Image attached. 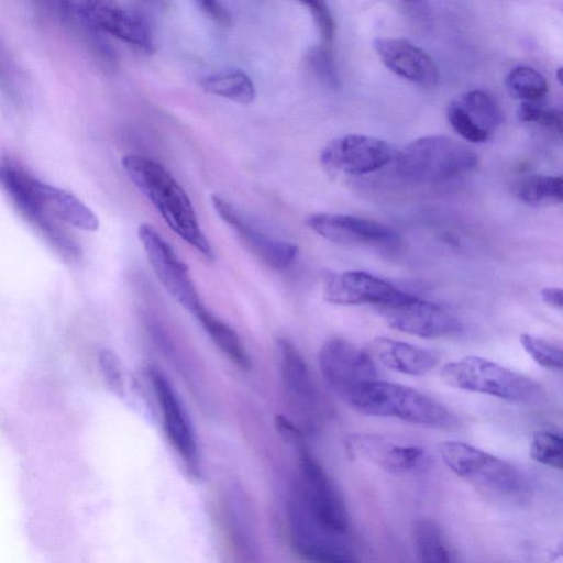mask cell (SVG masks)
Returning <instances> with one entry per match:
<instances>
[{"label":"cell","mask_w":563,"mask_h":563,"mask_svg":"<svg viewBox=\"0 0 563 563\" xmlns=\"http://www.w3.org/2000/svg\"><path fill=\"white\" fill-rule=\"evenodd\" d=\"M122 166L166 224L207 260L213 261V250L200 229L192 203L173 175L159 163L135 154L125 155Z\"/></svg>","instance_id":"1"},{"label":"cell","mask_w":563,"mask_h":563,"mask_svg":"<svg viewBox=\"0 0 563 563\" xmlns=\"http://www.w3.org/2000/svg\"><path fill=\"white\" fill-rule=\"evenodd\" d=\"M354 410L397 418L430 428H450L456 420L442 404L411 387L374 379L356 385L341 397Z\"/></svg>","instance_id":"2"},{"label":"cell","mask_w":563,"mask_h":563,"mask_svg":"<svg viewBox=\"0 0 563 563\" xmlns=\"http://www.w3.org/2000/svg\"><path fill=\"white\" fill-rule=\"evenodd\" d=\"M476 153L446 135H428L407 144L397 155L395 168L404 179L417 183L442 181L473 170Z\"/></svg>","instance_id":"3"},{"label":"cell","mask_w":563,"mask_h":563,"mask_svg":"<svg viewBox=\"0 0 563 563\" xmlns=\"http://www.w3.org/2000/svg\"><path fill=\"white\" fill-rule=\"evenodd\" d=\"M442 379L451 387L518 404H534L541 386L530 377L481 356H466L445 364Z\"/></svg>","instance_id":"4"},{"label":"cell","mask_w":563,"mask_h":563,"mask_svg":"<svg viewBox=\"0 0 563 563\" xmlns=\"http://www.w3.org/2000/svg\"><path fill=\"white\" fill-rule=\"evenodd\" d=\"M42 184L11 159L0 162V185L22 217L68 262L80 256V247L44 203Z\"/></svg>","instance_id":"5"},{"label":"cell","mask_w":563,"mask_h":563,"mask_svg":"<svg viewBox=\"0 0 563 563\" xmlns=\"http://www.w3.org/2000/svg\"><path fill=\"white\" fill-rule=\"evenodd\" d=\"M444 464L476 488L498 497L514 498L526 490L523 475L507 461L460 441L439 445Z\"/></svg>","instance_id":"6"},{"label":"cell","mask_w":563,"mask_h":563,"mask_svg":"<svg viewBox=\"0 0 563 563\" xmlns=\"http://www.w3.org/2000/svg\"><path fill=\"white\" fill-rule=\"evenodd\" d=\"M299 474L294 498L319 526L346 537L349 517L344 503L324 470L305 446L299 448Z\"/></svg>","instance_id":"7"},{"label":"cell","mask_w":563,"mask_h":563,"mask_svg":"<svg viewBox=\"0 0 563 563\" xmlns=\"http://www.w3.org/2000/svg\"><path fill=\"white\" fill-rule=\"evenodd\" d=\"M137 236L163 287L181 307L195 314L205 305L188 266L179 260L169 243L151 224L141 223Z\"/></svg>","instance_id":"8"},{"label":"cell","mask_w":563,"mask_h":563,"mask_svg":"<svg viewBox=\"0 0 563 563\" xmlns=\"http://www.w3.org/2000/svg\"><path fill=\"white\" fill-rule=\"evenodd\" d=\"M210 199L219 218L256 258L278 271L294 264L299 251L294 242L268 234L219 195L212 194Z\"/></svg>","instance_id":"9"},{"label":"cell","mask_w":563,"mask_h":563,"mask_svg":"<svg viewBox=\"0 0 563 563\" xmlns=\"http://www.w3.org/2000/svg\"><path fill=\"white\" fill-rule=\"evenodd\" d=\"M395 156L387 142L368 135L346 134L329 142L320 154L322 167L333 175H363L380 169Z\"/></svg>","instance_id":"10"},{"label":"cell","mask_w":563,"mask_h":563,"mask_svg":"<svg viewBox=\"0 0 563 563\" xmlns=\"http://www.w3.org/2000/svg\"><path fill=\"white\" fill-rule=\"evenodd\" d=\"M376 308L391 328L411 335L441 338L461 330V323L450 312L407 292Z\"/></svg>","instance_id":"11"},{"label":"cell","mask_w":563,"mask_h":563,"mask_svg":"<svg viewBox=\"0 0 563 563\" xmlns=\"http://www.w3.org/2000/svg\"><path fill=\"white\" fill-rule=\"evenodd\" d=\"M306 223L321 238L343 246L390 249L399 243V236L391 228L352 214L314 213Z\"/></svg>","instance_id":"12"},{"label":"cell","mask_w":563,"mask_h":563,"mask_svg":"<svg viewBox=\"0 0 563 563\" xmlns=\"http://www.w3.org/2000/svg\"><path fill=\"white\" fill-rule=\"evenodd\" d=\"M318 361L325 383L340 397L356 385L378 378L372 355L343 338L325 341Z\"/></svg>","instance_id":"13"},{"label":"cell","mask_w":563,"mask_h":563,"mask_svg":"<svg viewBox=\"0 0 563 563\" xmlns=\"http://www.w3.org/2000/svg\"><path fill=\"white\" fill-rule=\"evenodd\" d=\"M78 12L92 29L141 49L153 51V31L141 11L128 9L119 0H81Z\"/></svg>","instance_id":"14"},{"label":"cell","mask_w":563,"mask_h":563,"mask_svg":"<svg viewBox=\"0 0 563 563\" xmlns=\"http://www.w3.org/2000/svg\"><path fill=\"white\" fill-rule=\"evenodd\" d=\"M288 531L295 551L305 559L330 563L357 560L346 537L319 526L295 498L288 508Z\"/></svg>","instance_id":"15"},{"label":"cell","mask_w":563,"mask_h":563,"mask_svg":"<svg viewBox=\"0 0 563 563\" xmlns=\"http://www.w3.org/2000/svg\"><path fill=\"white\" fill-rule=\"evenodd\" d=\"M345 448L351 457L393 474L417 471L427 461L426 451L421 446L397 442L376 433H352L345 439Z\"/></svg>","instance_id":"16"},{"label":"cell","mask_w":563,"mask_h":563,"mask_svg":"<svg viewBox=\"0 0 563 563\" xmlns=\"http://www.w3.org/2000/svg\"><path fill=\"white\" fill-rule=\"evenodd\" d=\"M453 130L472 143L487 141L503 122V112L486 91L470 90L455 98L446 110Z\"/></svg>","instance_id":"17"},{"label":"cell","mask_w":563,"mask_h":563,"mask_svg":"<svg viewBox=\"0 0 563 563\" xmlns=\"http://www.w3.org/2000/svg\"><path fill=\"white\" fill-rule=\"evenodd\" d=\"M148 374L166 437L188 467L196 468L198 445L188 416L167 377L156 367H151Z\"/></svg>","instance_id":"18"},{"label":"cell","mask_w":563,"mask_h":563,"mask_svg":"<svg viewBox=\"0 0 563 563\" xmlns=\"http://www.w3.org/2000/svg\"><path fill=\"white\" fill-rule=\"evenodd\" d=\"M405 292L388 282L361 271H345L327 277L323 297L327 301L341 306L389 303Z\"/></svg>","instance_id":"19"},{"label":"cell","mask_w":563,"mask_h":563,"mask_svg":"<svg viewBox=\"0 0 563 563\" xmlns=\"http://www.w3.org/2000/svg\"><path fill=\"white\" fill-rule=\"evenodd\" d=\"M374 48L393 73L420 86L432 87L439 81V71L432 58L405 38L379 37Z\"/></svg>","instance_id":"20"},{"label":"cell","mask_w":563,"mask_h":563,"mask_svg":"<svg viewBox=\"0 0 563 563\" xmlns=\"http://www.w3.org/2000/svg\"><path fill=\"white\" fill-rule=\"evenodd\" d=\"M368 353L385 367L415 376L431 372L440 362L439 355L430 349L384 336L369 342Z\"/></svg>","instance_id":"21"},{"label":"cell","mask_w":563,"mask_h":563,"mask_svg":"<svg viewBox=\"0 0 563 563\" xmlns=\"http://www.w3.org/2000/svg\"><path fill=\"white\" fill-rule=\"evenodd\" d=\"M280 375L288 394L307 411L318 407V393L307 363L297 346L288 339L277 341Z\"/></svg>","instance_id":"22"},{"label":"cell","mask_w":563,"mask_h":563,"mask_svg":"<svg viewBox=\"0 0 563 563\" xmlns=\"http://www.w3.org/2000/svg\"><path fill=\"white\" fill-rule=\"evenodd\" d=\"M44 203L58 220L84 231H97L99 220L96 213L71 192L43 183Z\"/></svg>","instance_id":"23"},{"label":"cell","mask_w":563,"mask_h":563,"mask_svg":"<svg viewBox=\"0 0 563 563\" xmlns=\"http://www.w3.org/2000/svg\"><path fill=\"white\" fill-rule=\"evenodd\" d=\"M217 347L239 368L250 369L251 358L236 332L213 316L205 306L195 314Z\"/></svg>","instance_id":"24"},{"label":"cell","mask_w":563,"mask_h":563,"mask_svg":"<svg viewBox=\"0 0 563 563\" xmlns=\"http://www.w3.org/2000/svg\"><path fill=\"white\" fill-rule=\"evenodd\" d=\"M199 86L210 95L229 99L240 104H250L255 98V87L243 70H229L205 76Z\"/></svg>","instance_id":"25"},{"label":"cell","mask_w":563,"mask_h":563,"mask_svg":"<svg viewBox=\"0 0 563 563\" xmlns=\"http://www.w3.org/2000/svg\"><path fill=\"white\" fill-rule=\"evenodd\" d=\"M412 541L417 558L424 563L451 561V551L440 526L431 518H419L412 523Z\"/></svg>","instance_id":"26"},{"label":"cell","mask_w":563,"mask_h":563,"mask_svg":"<svg viewBox=\"0 0 563 563\" xmlns=\"http://www.w3.org/2000/svg\"><path fill=\"white\" fill-rule=\"evenodd\" d=\"M562 177L531 175L520 180L517 195L530 206L556 205L562 202Z\"/></svg>","instance_id":"27"},{"label":"cell","mask_w":563,"mask_h":563,"mask_svg":"<svg viewBox=\"0 0 563 563\" xmlns=\"http://www.w3.org/2000/svg\"><path fill=\"white\" fill-rule=\"evenodd\" d=\"M505 86L511 97L523 102L539 101L548 92L547 79L539 71L527 66L511 69L505 79Z\"/></svg>","instance_id":"28"},{"label":"cell","mask_w":563,"mask_h":563,"mask_svg":"<svg viewBox=\"0 0 563 563\" xmlns=\"http://www.w3.org/2000/svg\"><path fill=\"white\" fill-rule=\"evenodd\" d=\"M530 456L540 464L561 470L563 465L562 437L551 431L536 432L530 442Z\"/></svg>","instance_id":"29"},{"label":"cell","mask_w":563,"mask_h":563,"mask_svg":"<svg viewBox=\"0 0 563 563\" xmlns=\"http://www.w3.org/2000/svg\"><path fill=\"white\" fill-rule=\"evenodd\" d=\"M520 343L530 357L548 369H562V350L556 344L529 333L520 335Z\"/></svg>","instance_id":"30"},{"label":"cell","mask_w":563,"mask_h":563,"mask_svg":"<svg viewBox=\"0 0 563 563\" xmlns=\"http://www.w3.org/2000/svg\"><path fill=\"white\" fill-rule=\"evenodd\" d=\"M518 119L533 124L552 134L562 133V114L560 111L543 107L538 101L522 102L517 111Z\"/></svg>","instance_id":"31"},{"label":"cell","mask_w":563,"mask_h":563,"mask_svg":"<svg viewBox=\"0 0 563 563\" xmlns=\"http://www.w3.org/2000/svg\"><path fill=\"white\" fill-rule=\"evenodd\" d=\"M98 363L108 388L117 396L124 395V374L122 364L118 355L108 347H102L98 352Z\"/></svg>","instance_id":"32"},{"label":"cell","mask_w":563,"mask_h":563,"mask_svg":"<svg viewBox=\"0 0 563 563\" xmlns=\"http://www.w3.org/2000/svg\"><path fill=\"white\" fill-rule=\"evenodd\" d=\"M306 60L309 68L322 82L330 87L336 86L338 77L330 46L322 44L310 48Z\"/></svg>","instance_id":"33"},{"label":"cell","mask_w":563,"mask_h":563,"mask_svg":"<svg viewBox=\"0 0 563 563\" xmlns=\"http://www.w3.org/2000/svg\"><path fill=\"white\" fill-rule=\"evenodd\" d=\"M310 12L322 44L330 46L335 34V23L325 0H298Z\"/></svg>","instance_id":"34"},{"label":"cell","mask_w":563,"mask_h":563,"mask_svg":"<svg viewBox=\"0 0 563 563\" xmlns=\"http://www.w3.org/2000/svg\"><path fill=\"white\" fill-rule=\"evenodd\" d=\"M275 427L277 432L285 441L291 443L292 445H296L298 449L303 446L302 434L300 430L286 417L280 415L276 416Z\"/></svg>","instance_id":"35"},{"label":"cell","mask_w":563,"mask_h":563,"mask_svg":"<svg viewBox=\"0 0 563 563\" xmlns=\"http://www.w3.org/2000/svg\"><path fill=\"white\" fill-rule=\"evenodd\" d=\"M199 8L214 22L221 25H229L231 18L220 0H195Z\"/></svg>","instance_id":"36"},{"label":"cell","mask_w":563,"mask_h":563,"mask_svg":"<svg viewBox=\"0 0 563 563\" xmlns=\"http://www.w3.org/2000/svg\"><path fill=\"white\" fill-rule=\"evenodd\" d=\"M5 53L0 38V89L7 95L12 96L14 93V87Z\"/></svg>","instance_id":"37"},{"label":"cell","mask_w":563,"mask_h":563,"mask_svg":"<svg viewBox=\"0 0 563 563\" xmlns=\"http://www.w3.org/2000/svg\"><path fill=\"white\" fill-rule=\"evenodd\" d=\"M541 298L551 308L562 310L563 291L559 287H547L541 290Z\"/></svg>","instance_id":"38"},{"label":"cell","mask_w":563,"mask_h":563,"mask_svg":"<svg viewBox=\"0 0 563 563\" xmlns=\"http://www.w3.org/2000/svg\"><path fill=\"white\" fill-rule=\"evenodd\" d=\"M139 4L145 5L151 9H162L166 4V0H134Z\"/></svg>","instance_id":"39"},{"label":"cell","mask_w":563,"mask_h":563,"mask_svg":"<svg viewBox=\"0 0 563 563\" xmlns=\"http://www.w3.org/2000/svg\"><path fill=\"white\" fill-rule=\"evenodd\" d=\"M561 73H562V67H559L558 68V80L561 82L562 81V77H561Z\"/></svg>","instance_id":"40"}]
</instances>
